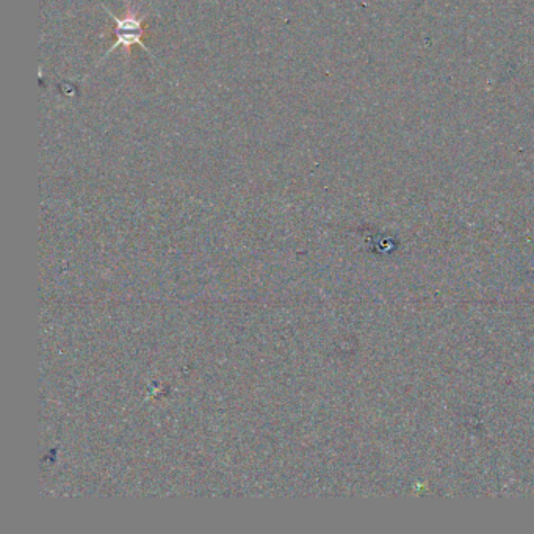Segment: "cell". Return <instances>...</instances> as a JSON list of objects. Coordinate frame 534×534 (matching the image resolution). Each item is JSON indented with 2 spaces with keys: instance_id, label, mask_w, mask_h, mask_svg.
I'll return each mask as SVG.
<instances>
[{
  "instance_id": "6da1fadb",
  "label": "cell",
  "mask_w": 534,
  "mask_h": 534,
  "mask_svg": "<svg viewBox=\"0 0 534 534\" xmlns=\"http://www.w3.org/2000/svg\"><path fill=\"white\" fill-rule=\"evenodd\" d=\"M105 10H107V8H105ZM107 13H109L110 18L115 22L116 41L112 44V47H110L109 52L101 58V62H104L105 58L109 57V55L112 54L115 49H118V47L124 46L127 51H130V47L135 46V44L143 47L151 57H154L148 47L145 46V43H143V35H145L146 32L143 22L148 18V15L138 16L137 11L129 10L124 18H118V16L113 15L110 10H107Z\"/></svg>"
}]
</instances>
